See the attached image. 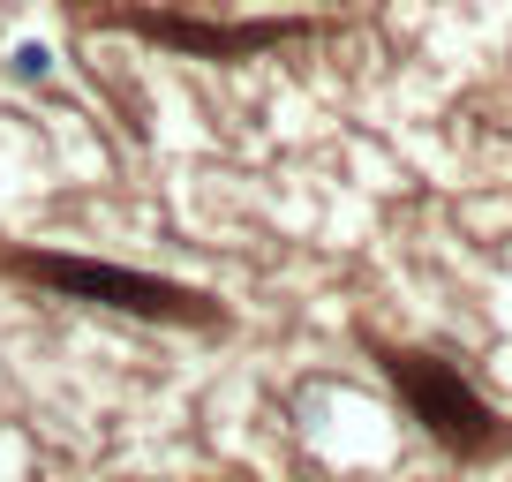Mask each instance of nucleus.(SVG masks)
Wrapping results in <instances>:
<instances>
[{"mask_svg":"<svg viewBox=\"0 0 512 482\" xmlns=\"http://www.w3.org/2000/svg\"><path fill=\"white\" fill-rule=\"evenodd\" d=\"M392 377H400V385L415 392V407H422V415H430L445 437H467V445L482 437V407L467 400V392L452 385L445 370H422V362H392Z\"/></svg>","mask_w":512,"mask_h":482,"instance_id":"nucleus-1","label":"nucleus"},{"mask_svg":"<svg viewBox=\"0 0 512 482\" xmlns=\"http://www.w3.org/2000/svg\"><path fill=\"white\" fill-rule=\"evenodd\" d=\"M16 76H23V83H46V76H53V53L38 46V38H23V46H16Z\"/></svg>","mask_w":512,"mask_h":482,"instance_id":"nucleus-2","label":"nucleus"}]
</instances>
